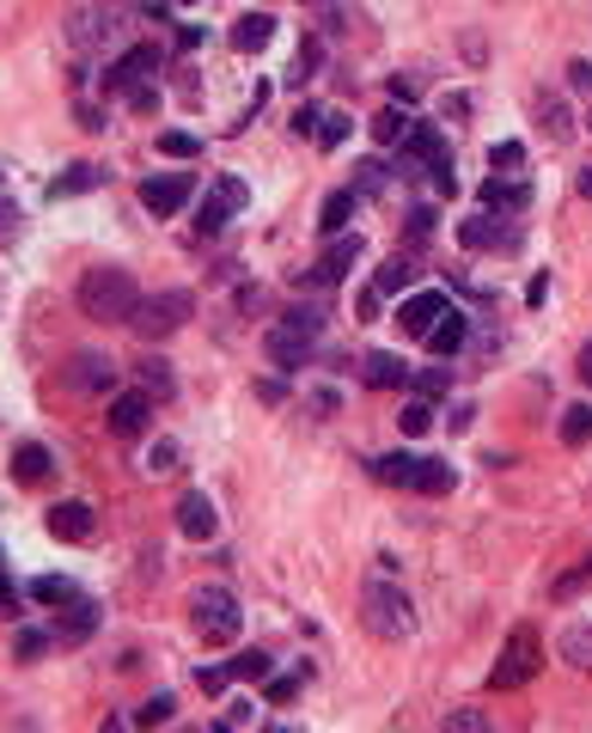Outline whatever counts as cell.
Returning <instances> with one entry per match:
<instances>
[{"mask_svg":"<svg viewBox=\"0 0 592 733\" xmlns=\"http://www.w3.org/2000/svg\"><path fill=\"white\" fill-rule=\"evenodd\" d=\"M135 306H140V288H135L128 269L98 264V269L79 276V313H86V318H98V325H128Z\"/></svg>","mask_w":592,"mask_h":733,"instance_id":"cell-1","label":"cell"},{"mask_svg":"<svg viewBox=\"0 0 592 733\" xmlns=\"http://www.w3.org/2000/svg\"><path fill=\"white\" fill-rule=\"evenodd\" d=\"M360 618L373 630L379 642H404L416 630V606H409L404 587H391V581H367V594H360Z\"/></svg>","mask_w":592,"mask_h":733,"instance_id":"cell-2","label":"cell"},{"mask_svg":"<svg viewBox=\"0 0 592 733\" xmlns=\"http://www.w3.org/2000/svg\"><path fill=\"white\" fill-rule=\"evenodd\" d=\"M189 313H196V294H184V288H165V294H140L135 306V337H147V343H159V337H172V330L189 325Z\"/></svg>","mask_w":592,"mask_h":733,"instance_id":"cell-3","label":"cell"},{"mask_svg":"<svg viewBox=\"0 0 592 733\" xmlns=\"http://www.w3.org/2000/svg\"><path fill=\"white\" fill-rule=\"evenodd\" d=\"M189 624H196L202 642H233L238 624H245L233 587H196V594H189Z\"/></svg>","mask_w":592,"mask_h":733,"instance_id":"cell-4","label":"cell"},{"mask_svg":"<svg viewBox=\"0 0 592 733\" xmlns=\"http://www.w3.org/2000/svg\"><path fill=\"white\" fill-rule=\"evenodd\" d=\"M538 667H544V642H538V630L519 624L514 636H507V648H501L495 672H489V685H495V691H519V685H531V679H538Z\"/></svg>","mask_w":592,"mask_h":733,"instance_id":"cell-5","label":"cell"},{"mask_svg":"<svg viewBox=\"0 0 592 733\" xmlns=\"http://www.w3.org/2000/svg\"><path fill=\"white\" fill-rule=\"evenodd\" d=\"M263 355L275 361V367H287V374H294V367H306V361L318 355V337H312V330H299V325H287V318H281V325L263 337Z\"/></svg>","mask_w":592,"mask_h":733,"instance_id":"cell-6","label":"cell"},{"mask_svg":"<svg viewBox=\"0 0 592 733\" xmlns=\"http://www.w3.org/2000/svg\"><path fill=\"white\" fill-rule=\"evenodd\" d=\"M189 196H196V178L189 172H165V178H147V184H140V203H147L153 220H172Z\"/></svg>","mask_w":592,"mask_h":733,"instance_id":"cell-7","label":"cell"},{"mask_svg":"<svg viewBox=\"0 0 592 733\" xmlns=\"http://www.w3.org/2000/svg\"><path fill=\"white\" fill-rule=\"evenodd\" d=\"M62 386H67V391H86V398H104V391L116 386V361L86 349V355H74V361L62 367Z\"/></svg>","mask_w":592,"mask_h":733,"instance_id":"cell-8","label":"cell"},{"mask_svg":"<svg viewBox=\"0 0 592 733\" xmlns=\"http://www.w3.org/2000/svg\"><path fill=\"white\" fill-rule=\"evenodd\" d=\"M446 313H453V300L440 294V288H428V294H409L404 306H397V330H404V337H421V343H428V330H434Z\"/></svg>","mask_w":592,"mask_h":733,"instance_id":"cell-9","label":"cell"},{"mask_svg":"<svg viewBox=\"0 0 592 733\" xmlns=\"http://www.w3.org/2000/svg\"><path fill=\"white\" fill-rule=\"evenodd\" d=\"M110 37H116V7H79L74 19H67V44L79 49V56H86V49H98V44H110Z\"/></svg>","mask_w":592,"mask_h":733,"instance_id":"cell-10","label":"cell"},{"mask_svg":"<svg viewBox=\"0 0 592 733\" xmlns=\"http://www.w3.org/2000/svg\"><path fill=\"white\" fill-rule=\"evenodd\" d=\"M153 74H159V49L153 44H135L116 68H104V93H135V86H147Z\"/></svg>","mask_w":592,"mask_h":733,"instance_id":"cell-11","label":"cell"},{"mask_svg":"<svg viewBox=\"0 0 592 733\" xmlns=\"http://www.w3.org/2000/svg\"><path fill=\"white\" fill-rule=\"evenodd\" d=\"M245 203H250L245 178H220V184L202 196V220H196V227H202V233H220V227H226V220H233Z\"/></svg>","mask_w":592,"mask_h":733,"instance_id":"cell-12","label":"cell"},{"mask_svg":"<svg viewBox=\"0 0 592 733\" xmlns=\"http://www.w3.org/2000/svg\"><path fill=\"white\" fill-rule=\"evenodd\" d=\"M104 416H110V435L135 440V435H147V422H153V398H147V391H116Z\"/></svg>","mask_w":592,"mask_h":733,"instance_id":"cell-13","label":"cell"},{"mask_svg":"<svg viewBox=\"0 0 592 733\" xmlns=\"http://www.w3.org/2000/svg\"><path fill=\"white\" fill-rule=\"evenodd\" d=\"M44 526H49V538H62V545H86V538L98 532V520H92L86 501H55Z\"/></svg>","mask_w":592,"mask_h":733,"instance_id":"cell-14","label":"cell"},{"mask_svg":"<svg viewBox=\"0 0 592 733\" xmlns=\"http://www.w3.org/2000/svg\"><path fill=\"white\" fill-rule=\"evenodd\" d=\"M355 257H360V239L348 233V239H330V251L318 257L312 269H306V288H330V281H343L348 269H355Z\"/></svg>","mask_w":592,"mask_h":733,"instance_id":"cell-15","label":"cell"},{"mask_svg":"<svg viewBox=\"0 0 592 733\" xmlns=\"http://www.w3.org/2000/svg\"><path fill=\"white\" fill-rule=\"evenodd\" d=\"M214 501L202 496V489H189L184 501H177V532H184V538H196V545H208V538H214Z\"/></svg>","mask_w":592,"mask_h":733,"instance_id":"cell-16","label":"cell"},{"mask_svg":"<svg viewBox=\"0 0 592 733\" xmlns=\"http://www.w3.org/2000/svg\"><path fill=\"white\" fill-rule=\"evenodd\" d=\"M526 203H531V184H519V178H489L483 184V215H519Z\"/></svg>","mask_w":592,"mask_h":733,"instance_id":"cell-17","label":"cell"},{"mask_svg":"<svg viewBox=\"0 0 592 733\" xmlns=\"http://www.w3.org/2000/svg\"><path fill=\"white\" fill-rule=\"evenodd\" d=\"M135 379H140V391H147L153 404H165V398L177 391V379H172V361H165V355H140V361H135Z\"/></svg>","mask_w":592,"mask_h":733,"instance_id":"cell-18","label":"cell"},{"mask_svg":"<svg viewBox=\"0 0 592 733\" xmlns=\"http://www.w3.org/2000/svg\"><path fill=\"white\" fill-rule=\"evenodd\" d=\"M269 37H275V19H269V13L233 19V49H238V56H257V49H269Z\"/></svg>","mask_w":592,"mask_h":733,"instance_id":"cell-19","label":"cell"},{"mask_svg":"<svg viewBox=\"0 0 592 733\" xmlns=\"http://www.w3.org/2000/svg\"><path fill=\"white\" fill-rule=\"evenodd\" d=\"M355 208H360V190H330V196H324V215H318V227H324L330 239H343V233H348V220H355Z\"/></svg>","mask_w":592,"mask_h":733,"instance_id":"cell-20","label":"cell"},{"mask_svg":"<svg viewBox=\"0 0 592 733\" xmlns=\"http://www.w3.org/2000/svg\"><path fill=\"white\" fill-rule=\"evenodd\" d=\"M458 245L465 251H495V245H514V239L501 233V215H477L458 227Z\"/></svg>","mask_w":592,"mask_h":733,"instance_id":"cell-21","label":"cell"},{"mask_svg":"<svg viewBox=\"0 0 592 733\" xmlns=\"http://www.w3.org/2000/svg\"><path fill=\"white\" fill-rule=\"evenodd\" d=\"M373 477H379V484H391V489H416L421 459L416 453H385V459H373Z\"/></svg>","mask_w":592,"mask_h":733,"instance_id":"cell-22","label":"cell"},{"mask_svg":"<svg viewBox=\"0 0 592 733\" xmlns=\"http://www.w3.org/2000/svg\"><path fill=\"white\" fill-rule=\"evenodd\" d=\"M226 679H238V685H269V679H275V660H269L263 648H245V655L226 660Z\"/></svg>","mask_w":592,"mask_h":733,"instance_id":"cell-23","label":"cell"},{"mask_svg":"<svg viewBox=\"0 0 592 733\" xmlns=\"http://www.w3.org/2000/svg\"><path fill=\"white\" fill-rule=\"evenodd\" d=\"M465 313H458V306H453V313H446V318H440V325L434 330H428V349H434V355L440 361H453L458 355V349H465Z\"/></svg>","mask_w":592,"mask_h":733,"instance_id":"cell-24","label":"cell"},{"mask_svg":"<svg viewBox=\"0 0 592 733\" xmlns=\"http://www.w3.org/2000/svg\"><path fill=\"white\" fill-rule=\"evenodd\" d=\"M98 184H104V172L79 159V166H67V172L55 178V184H49V203H62V196H86V190H98Z\"/></svg>","mask_w":592,"mask_h":733,"instance_id":"cell-25","label":"cell"},{"mask_svg":"<svg viewBox=\"0 0 592 733\" xmlns=\"http://www.w3.org/2000/svg\"><path fill=\"white\" fill-rule=\"evenodd\" d=\"M556 655H562V660H568V667L592 672V624H568V630H562V642H556Z\"/></svg>","mask_w":592,"mask_h":733,"instance_id":"cell-26","label":"cell"},{"mask_svg":"<svg viewBox=\"0 0 592 733\" xmlns=\"http://www.w3.org/2000/svg\"><path fill=\"white\" fill-rule=\"evenodd\" d=\"M367 386H379V391L409 386V367H404L397 355H385V349H379V355H367Z\"/></svg>","mask_w":592,"mask_h":733,"instance_id":"cell-27","label":"cell"},{"mask_svg":"<svg viewBox=\"0 0 592 733\" xmlns=\"http://www.w3.org/2000/svg\"><path fill=\"white\" fill-rule=\"evenodd\" d=\"M458 471L446 459H421V477H416V496H453Z\"/></svg>","mask_w":592,"mask_h":733,"instance_id":"cell-28","label":"cell"},{"mask_svg":"<svg viewBox=\"0 0 592 733\" xmlns=\"http://www.w3.org/2000/svg\"><path fill=\"white\" fill-rule=\"evenodd\" d=\"M373 288L379 294H404V288H416V264H409V257H385L379 276H373Z\"/></svg>","mask_w":592,"mask_h":733,"instance_id":"cell-29","label":"cell"},{"mask_svg":"<svg viewBox=\"0 0 592 733\" xmlns=\"http://www.w3.org/2000/svg\"><path fill=\"white\" fill-rule=\"evenodd\" d=\"M13 471H18V484H44V477H49V447L25 440V447L13 453Z\"/></svg>","mask_w":592,"mask_h":733,"instance_id":"cell-30","label":"cell"},{"mask_svg":"<svg viewBox=\"0 0 592 733\" xmlns=\"http://www.w3.org/2000/svg\"><path fill=\"white\" fill-rule=\"evenodd\" d=\"M32 599H37V606H74L79 587H74L67 575H37V581H32Z\"/></svg>","mask_w":592,"mask_h":733,"instance_id":"cell-31","label":"cell"},{"mask_svg":"<svg viewBox=\"0 0 592 733\" xmlns=\"http://www.w3.org/2000/svg\"><path fill=\"white\" fill-rule=\"evenodd\" d=\"M592 440V404H568L562 410V447H587Z\"/></svg>","mask_w":592,"mask_h":733,"instance_id":"cell-32","label":"cell"},{"mask_svg":"<svg viewBox=\"0 0 592 733\" xmlns=\"http://www.w3.org/2000/svg\"><path fill=\"white\" fill-rule=\"evenodd\" d=\"M92 624H98V611L86 606V599H74L67 618H62V630H55V642H86V636H92Z\"/></svg>","mask_w":592,"mask_h":733,"instance_id":"cell-33","label":"cell"},{"mask_svg":"<svg viewBox=\"0 0 592 733\" xmlns=\"http://www.w3.org/2000/svg\"><path fill=\"white\" fill-rule=\"evenodd\" d=\"M538 117H544V135L556 141H575V117H568V105H562V98H544V105H538Z\"/></svg>","mask_w":592,"mask_h":733,"instance_id":"cell-34","label":"cell"},{"mask_svg":"<svg viewBox=\"0 0 592 733\" xmlns=\"http://www.w3.org/2000/svg\"><path fill=\"white\" fill-rule=\"evenodd\" d=\"M409 129H416V123L404 117V105H391V110H379V117H373V135L385 141V147H391V141L404 147V141H409Z\"/></svg>","mask_w":592,"mask_h":733,"instance_id":"cell-35","label":"cell"},{"mask_svg":"<svg viewBox=\"0 0 592 733\" xmlns=\"http://www.w3.org/2000/svg\"><path fill=\"white\" fill-rule=\"evenodd\" d=\"M318 62H324V44H318V37H306V44L294 49V68H287V80H294V86H306V80L318 74Z\"/></svg>","mask_w":592,"mask_h":733,"instance_id":"cell-36","label":"cell"},{"mask_svg":"<svg viewBox=\"0 0 592 733\" xmlns=\"http://www.w3.org/2000/svg\"><path fill=\"white\" fill-rule=\"evenodd\" d=\"M397 428H404V435H428V428H434V404H428V398H409V404L397 410Z\"/></svg>","mask_w":592,"mask_h":733,"instance_id":"cell-37","label":"cell"},{"mask_svg":"<svg viewBox=\"0 0 592 733\" xmlns=\"http://www.w3.org/2000/svg\"><path fill=\"white\" fill-rule=\"evenodd\" d=\"M587 587H592V557L580 562L575 575H562L556 587H550V599H556V606H568V599H575V594H587Z\"/></svg>","mask_w":592,"mask_h":733,"instance_id":"cell-38","label":"cell"},{"mask_svg":"<svg viewBox=\"0 0 592 733\" xmlns=\"http://www.w3.org/2000/svg\"><path fill=\"white\" fill-rule=\"evenodd\" d=\"M159 154H165V159H196V154H202V141L184 135V129H165V135H159Z\"/></svg>","mask_w":592,"mask_h":733,"instance_id":"cell-39","label":"cell"},{"mask_svg":"<svg viewBox=\"0 0 592 733\" xmlns=\"http://www.w3.org/2000/svg\"><path fill=\"white\" fill-rule=\"evenodd\" d=\"M343 141H348V117H343V110H324V123H318V147H324V154H336Z\"/></svg>","mask_w":592,"mask_h":733,"instance_id":"cell-40","label":"cell"},{"mask_svg":"<svg viewBox=\"0 0 592 733\" xmlns=\"http://www.w3.org/2000/svg\"><path fill=\"white\" fill-rule=\"evenodd\" d=\"M172 709H177V703L159 691V697H147V703L135 709V721H140V728H165V721H172Z\"/></svg>","mask_w":592,"mask_h":733,"instance_id":"cell-41","label":"cell"},{"mask_svg":"<svg viewBox=\"0 0 592 733\" xmlns=\"http://www.w3.org/2000/svg\"><path fill=\"white\" fill-rule=\"evenodd\" d=\"M489 166H495V178H514L519 166H526V147H519V141H501L495 154H489Z\"/></svg>","mask_w":592,"mask_h":733,"instance_id":"cell-42","label":"cell"},{"mask_svg":"<svg viewBox=\"0 0 592 733\" xmlns=\"http://www.w3.org/2000/svg\"><path fill=\"white\" fill-rule=\"evenodd\" d=\"M177 471V447L172 440H153V447H147V477H172Z\"/></svg>","mask_w":592,"mask_h":733,"instance_id":"cell-43","label":"cell"},{"mask_svg":"<svg viewBox=\"0 0 592 733\" xmlns=\"http://www.w3.org/2000/svg\"><path fill=\"white\" fill-rule=\"evenodd\" d=\"M440 733H495V728H489V716H483V709H453Z\"/></svg>","mask_w":592,"mask_h":733,"instance_id":"cell-44","label":"cell"},{"mask_svg":"<svg viewBox=\"0 0 592 733\" xmlns=\"http://www.w3.org/2000/svg\"><path fill=\"white\" fill-rule=\"evenodd\" d=\"M299 685H306V672H281V679H269L263 697H269V703H294V697H299Z\"/></svg>","mask_w":592,"mask_h":733,"instance_id":"cell-45","label":"cell"},{"mask_svg":"<svg viewBox=\"0 0 592 733\" xmlns=\"http://www.w3.org/2000/svg\"><path fill=\"white\" fill-rule=\"evenodd\" d=\"M385 184H391V172L379 166V159H367V166H360V178H355V190H360V196H379Z\"/></svg>","mask_w":592,"mask_h":733,"instance_id":"cell-46","label":"cell"},{"mask_svg":"<svg viewBox=\"0 0 592 733\" xmlns=\"http://www.w3.org/2000/svg\"><path fill=\"white\" fill-rule=\"evenodd\" d=\"M13 233H18V208L7 196V172H0V239H13Z\"/></svg>","mask_w":592,"mask_h":733,"instance_id":"cell-47","label":"cell"},{"mask_svg":"<svg viewBox=\"0 0 592 733\" xmlns=\"http://www.w3.org/2000/svg\"><path fill=\"white\" fill-rule=\"evenodd\" d=\"M318 123H324V110H318V105H299L294 110V135H312L318 141Z\"/></svg>","mask_w":592,"mask_h":733,"instance_id":"cell-48","label":"cell"},{"mask_svg":"<svg viewBox=\"0 0 592 733\" xmlns=\"http://www.w3.org/2000/svg\"><path fill=\"white\" fill-rule=\"evenodd\" d=\"M49 642H55V636H44V630H18V655H25V660H37V655L49 648Z\"/></svg>","mask_w":592,"mask_h":733,"instance_id":"cell-49","label":"cell"},{"mask_svg":"<svg viewBox=\"0 0 592 733\" xmlns=\"http://www.w3.org/2000/svg\"><path fill=\"white\" fill-rule=\"evenodd\" d=\"M446 386H453V367H428V374H421V391H428V398H440Z\"/></svg>","mask_w":592,"mask_h":733,"instance_id":"cell-50","label":"cell"},{"mask_svg":"<svg viewBox=\"0 0 592 733\" xmlns=\"http://www.w3.org/2000/svg\"><path fill=\"white\" fill-rule=\"evenodd\" d=\"M568 86L592 98V62H568Z\"/></svg>","mask_w":592,"mask_h":733,"instance_id":"cell-51","label":"cell"},{"mask_svg":"<svg viewBox=\"0 0 592 733\" xmlns=\"http://www.w3.org/2000/svg\"><path fill=\"white\" fill-rule=\"evenodd\" d=\"M196 685H202V691H226L233 679H226V667H202V672H196Z\"/></svg>","mask_w":592,"mask_h":733,"instance_id":"cell-52","label":"cell"},{"mask_svg":"<svg viewBox=\"0 0 592 733\" xmlns=\"http://www.w3.org/2000/svg\"><path fill=\"white\" fill-rule=\"evenodd\" d=\"M379 306H385V294H379V288H367V294H360V318H379Z\"/></svg>","mask_w":592,"mask_h":733,"instance_id":"cell-53","label":"cell"},{"mask_svg":"<svg viewBox=\"0 0 592 733\" xmlns=\"http://www.w3.org/2000/svg\"><path fill=\"white\" fill-rule=\"evenodd\" d=\"M428 227H434V208H416V215H409V233L421 239V233H428Z\"/></svg>","mask_w":592,"mask_h":733,"instance_id":"cell-54","label":"cell"},{"mask_svg":"<svg viewBox=\"0 0 592 733\" xmlns=\"http://www.w3.org/2000/svg\"><path fill=\"white\" fill-rule=\"evenodd\" d=\"M580 379H587V386H592V343L580 349Z\"/></svg>","mask_w":592,"mask_h":733,"instance_id":"cell-55","label":"cell"},{"mask_svg":"<svg viewBox=\"0 0 592 733\" xmlns=\"http://www.w3.org/2000/svg\"><path fill=\"white\" fill-rule=\"evenodd\" d=\"M575 184H580V196H592V166H587V172L575 178Z\"/></svg>","mask_w":592,"mask_h":733,"instance_id":"cell-56","label":"cell"},{"mask_svg":"<svg viewBox=\"0 0 592 733\" xmlns=\"http://www.w3.org/2000/svg\"><path fill=\"white\" fill-rule=\"evenodd\" d=\"M208 733H233V728H226V721H220V728H208Z\"/></svg>","mask_w":592,"mask_h":733,"instance_id":"cell-57","label":"cell"},{"mask_svg":"<svg viewBox=\"0 0 592 733\" xmlns=\"http://www.w3.org/2000/svg\"><path fill=\"white\" fill-rule=\"evenodd\" d=\"M587 129H592V117H587Z\"/></svg>","mask_w":592,"mask_h":733,"instance_id":"cell-58","label":"cell"}]
</instances>
